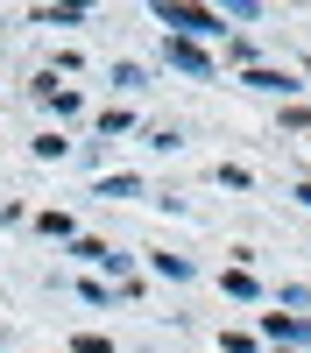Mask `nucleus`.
<instances>
[{
    "instance_id": "6",
    "label": "nucleus",
    "mask_w": 311,
    "mask_h": 353,
    "mask_svg": "<svg viewBox=\"0 0 311 353\" xmlns=\"http://www.w3.org/2000/svg\"><path fill=\"white\" fill-rule=\"evenodd\" d=\"M141 184H134V176H106V184H99V198H134Z\"/></svg>"
},
{
    "instance_id": "4",
    "label": "nucleus",
    "mask_w": 311,
    "mask_h": 353,
    "mask_svg": "<svg viewBox=\"0 0 311 353\" xmlns=\"http://www.w3.org/2000/svg\"><path fill=\"white\" fill-rule=\"evenodd\" d=\"M248 85H254V92H297V85H290V71H262V64L248 71Z\"/></svg>"
},
{
    "instance_id": "7",
    "label": "nucleus",
    "mask_w": 311,
    "mask_h": 353,
    "mask_svg": "<svg viewBox=\"0 0 311 353\" xmlns=\"http://www.w3.org/2000/svg\"><path fill=\"white\" fill-rule=\"evenodd\" d=\"M78 353H113V339H99V332H85V339H78Z\"/></svg>"
},
{
    "instance_id": "1",
    "label": "nucleus",
    "mask_w": 311,
    "mask_h": 353,
    "mask_svg": "<svg viewBox=\"0 0 311 353\" xmlns=\"http://www.w3.org/2000/svg\"><path fill=\"white\" fill-rule=\"evenodd\" d=\"M156 21H163V36L177 28L184 43H191V36H219V28H226V14H212V8H170V0L156 8Z\"/></svg>"
},
{
    "instance_id": "5",
    "label": "nucleus",
    "mask_w": 311,
    "mask_h": 353,
    "mask_svg": "<svg viewBox=\"0 0 311 353\" xmlns=\"http://www.w3.org/2000/svg\"><path fill=\"white\" fill-rule=\"evenodd\" d=\"M128 128H134V121H128V113H113V106L99 113V134H106V141H113V134H128Z\"/></svg>"
},
{
    "instance_id": "3",
    "label": "nucleus",
    "mask_w": 311,
    "mask_h": 353,
    "mask_svg": "<svg viewBox=\"0 0 311 353\" xmlns=\"http://www.w3.org/2000/svg\"><path fill=\"white\" fill-rule=\"evenodd\" d=\"M262 332H269V339H311V325H304V318H276V311L262 318Z\"/></svg>"
},
{
    "instance_id": "2",
    "label": "nucleus",
    "mask_w": 311,
    "mask_h": 353,
    "mask_svg": "<svg viewBox=\"0 0 311 353\" xmlns=\"http://www.w3.org/2000/svg\"><path fill=\"white\" fill-rule=\"evenodd\" d=\"M163 50H170V64H177V71H191V78H212V57L198 50V43H184V36H163Z\"/></svg>"
},
{
    "instance_id": "8",
    "label": "nucleus",
    "mask_w": 311,
    "mask_h": 353,
    "mask_svg": "<svg viewBox=\"0 0 311 353\" xmlns=\"http://www.w3.org/2000/svg\"><path fill=\"white\" fill-rule=\"evenodd\" d=\"M297 205H311V184H297Z\"/></svg>"
}]
</instances>
